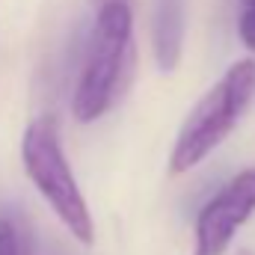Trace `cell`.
Returning <instances> with one entry per match:
<instances>
[{
	"mask_svg": "<svg viewBox=\"0 0 255 255\" xmlns=\"http://www.w3.org/2000/svg\"><path fill=\"white\" fill-rule=\"evenodd\" d=\"M255 92V63L238 60L193 104L169 148V175H184L205 163L238 128Z\"/></svg>",
	"mask_w": 255,
	"mask_h": 255,
	"instance_id": "3",
	"label": "cell"
},
{
	"mask_svg": "<svg viewBox=\"0 0 255 255\" xmlns=\"http://www.w3.org/2000/svg\"><path fill=\"white\" fill-rule=\"evenodd\" d=\"M21 166L27 181L45 199L51 214L63 223V229L80 244H95V220L89 202L80 190L74 169L68 163L65 145L60 139V128L51 116H36L24 128L21 136Z\"/></svg>",
	"mask_w": 255,
	"mask_h": 255,
	"instance_id": "2",
	"label": "cell"
},
{
	"mask_svg": "<svg viewBox=\"0 0 255 255\" xmlns=\"http://www.w3.org/2000/svg\"><path fill=\"white\" fill-rule=\"evenodd\" d=\"M0 255H24V241L9 217H0Z\"/></svg>",
	"mask_w": 255,
	"mask_h": 255,
	"instance_id": "7",
	"label": "cell"
},
{
	"mask_svg": "<svg viewBox=\"0 0 255 255\" xmlns=\"http://www.w3.org/2000/svg\"><path fill=\"white\" fill-rule=\"evenodd\" d=\"M238 255H253V253H238Z\"/></svg>",
	"mask_w": 255,
	"mask_h": 255,
	"instance_id": "8",
	"label": "cell"
},
{
	"mask_svg": "<svg viewBox=\"0 0 255 255\" xmlns=\"http://www.w3.org/2000/svg\"><path fill=\"white\" fill-rule=\"evenodd\" d=\"M238 39L255 54V0H238Z\"/></svg>",
	"mask_w": 255,
	"mask_h": 255,
	"instance_id": "6",
	"label": "cell"
},
{
	"mask_svg": "<svg viewBox=\"0 0 255 255\" xmlns=\"http://www.w3.org/2000/svg\"><path fill=\"white\" fill-rule=\"evenodd\" d=\"M187 30V0H154L151 12V39H154V63L160 71H175L184 51Z\"/></svg>",
	"mask_w": 255,
	"mask_h": 255,
	"instance_id": "5",
	"label": "cell"
},
{
	"mask_svg": "<svg viewBox=\"0 0 255 255\" xmlns=\"http://www.w3.org/2000/svg\"><path fill=\"white\" fill-rule=\"evenodd\" d=\"M255 214V166L238 172L214 193L196 217L193 255H226L235 235Z\"/></svg>",
	"mask_w": 255,
	"mask_h": 255,
	"instance_id": "4",
	"label": "cell"
},
{
	"mask_svg": "<svg viewBox=\"0 0 255 255\" xmlns=\"http://www.w3.org/2000/svg\"><path fill=\"white\" fill-rule=\"evenodd\" d=\"M133 48V12L125 0H104L98 6L86 57L80 65L74 92H71V113L77 122L92 125L110 113L116 98L122 95Z\"/></svg>",
	"mask_w": 255,
	"mask_h": 255,
	"instance_id": "1",
	"label": "cell"
}]
</instances>
